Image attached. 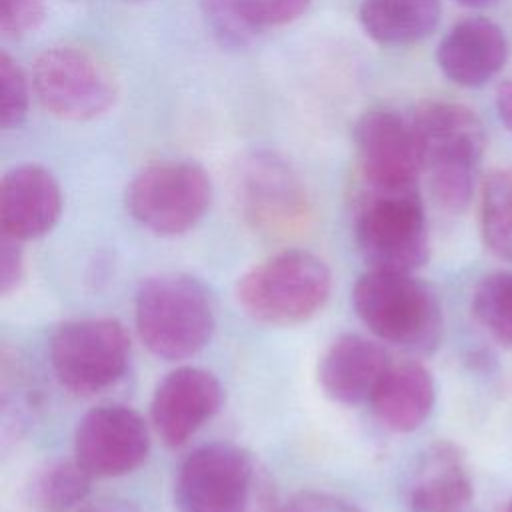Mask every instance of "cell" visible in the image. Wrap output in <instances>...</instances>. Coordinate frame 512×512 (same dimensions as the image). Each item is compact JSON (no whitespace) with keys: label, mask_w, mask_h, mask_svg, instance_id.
I'll use <instances>...</instances> for the list:
<instances>
[{"label":"cell","mask_w":512,"mask_h":512,"mask_svg":"<svg viewBox=\"0 0 512 512\" xmlns=\"http://www.w3.org/2000/svg\"><path fill=\"white\" fill-rule=\"evenodd\" d=\"M352 306L382 342L416 354H430L440 342L438 298L412 272L368 268L354 284Z\"/></svg>","instance_id":"obj_3"},{"label":"cell","mask_w":512,"mask_h":512,"mask_svg":"<svg viewBox=\"0 0 512 512\" xmlns=\"http://www.w3.org/2000/svg\"><path fill=\"white\" fill-rule=\"evenodd\" d=\"M406 500L410 512H456L472 506V480L456 444L436 442L420 454Z\"/></svg>","instance_id":"obj_17"},{"label":"cell","mask_w":512,"mask_h":512,"mask_svg":"<svg viewBox=\"0 0 512 512\" xmlns=\"http://www.w3.org/2000/svg\"><path fill=\"white\" fill-rule=\"evenodd\" d=\"M508 60V40L488 18H466L454 24L436 50L444 76L458 86L476 88L492 80Z\"/></svg>","instance_id":"obj_16"},{"label":"cell","mask_w":512,"mask_h":512,"mask_svg":"<svg viewBox=\"0 0 512 512\" xmlns=\"http://www.w3.org/2000/svg\"><path fill=\"white\" fill-rule=\"evenodd\" d=\"M50 364L74 394L100 392L122 378L130 362V336L114 318L60 324L50 338Z\"/></svg>","instance_id":"obj_8"},{"label":"cell","mask_w":512,"mask_h":512,"mask_svg":"<svg viewBox=\"0 0 512 512\" xmlns=\"http://www.w3.org/2000/svg\"><path fill=\"white\" fill-rule=\"evenodd\" d=\"M92 478L76 458L48 460L30 472L26 502L40 512H72L86 502Z\"/></svg>","instance_id":"obj_20"},{"label":"cell","mask_w":512,"mask_h":512,"mask_svg":"<svg viewBox=\"0 0 512 512\" xmlns=\"http://www.w3.org/2000/svg\"><path fill=\"white\" fill-rule=\"evenodd\" d=\"M480 230L486 248L512 262V168L486 176L480 196Z\"/></svg>","instance_id":"obj_21"},{"label":"cell","mask_w":512,"mask_h":512,"mask_svg":"<svg viewBox=\"0 0 512 512\" xmlns=\"http://www.w3.org/2000/svg\"><path fill=\"white\" fill-rule=\"evenodd\" d=\"M354 144L362 186L418 188L424 166L410 118L390 108H372L358 118Z\"/></svg>","instance_id":"obj_11"},{"label":"cell","mask_w":512,"mask_h":512,"mask_svg":"<svg viewBox=\"0 0 512 512\" xmlns=\"http://www.w3.org/2000/svg\"><path fill=\"white\" fill-rule=\"evenodd\" d=\"M440 12V0H362L358 20L374 42L408 46L434 32Z\"/></svg>","instance_id":"obj_19"},{"label":"cell","mask_w":512,"mask_h":512,"mask_svg":"<svg viewBox=\"0 0 512 512\" xmlns=\"http://www.w3.org/2000/svg\"><path fill=\"white\" fill-rule=\"evenodd\" d=\"M22 240L0 232V292L10 294L24 276Z\"/></svg>","instance_id":"obj_27"},{"label":"cell","mask_w":512,"mask_h":512,"mask_svg":"<svg viewBox=\"0 0 512 512\" xmlns=\"http://www.w3.org/2000/svg\"><path fill=\"white\" fill-rule=\"evenodd\" d=\"M392 366L388 352L360 334L338 336L318 362L324 394L344 406L370 404L378 384Z\"/></svg>","instance_id":"obj_15"},{"label":"cell","mask_w":512,"mask_h":512,"mask_svg":"<svg viewBox=\"0 0 512 512\" xmlns=\"http://www.w3.org/2000/svg\"><path fill=\"white\" fill-rule=\"evenodd\" d=\"M330 290L332 274L318 256L306 250H284L238 278L236 300L262 324L290 326L316 316Z\"/></svg>","instance_id":"obj_5"},{"label":"cell","mask_w":512,"mask_h":512,"mask_svg":"<svg viewBox=\"0 0 512 512\" xmlns=\"http://www.w3.org/2000/svg\"><path fill=\"white\" fill-rule=\"evenodd\" d=\"M72 512H142V510L120 498H96V500H86Z\"/></svg>","instance_id":"obj_29"},{"label":"cell","mask_w":512,"mask_h":512,"mask_svg":"<svg viewBox=\"0 0 512 512\" xmlns=\"http://www.w3.org/2000/svg\"><path fill=\"white\" fill-rule=\"evenodd\" d=\"M236 198L244 220L266 236H294L310 220V200L302 180L272 152L244 158L236 176Z\"/></svg>","instance_id":"obj_9"},{"label":"cell","mask_w":512,"mask_h":512,"mask_svg":"<svg viewBox=\"0 0 512 512\" xmlns=\"http://www.w3.org/2000/svg\"><path fill=\"white\" fill-rule=\"evenodd\" d=\"M32 90L50 114L70 122L98 118L116 100V84L106 66L72 46L50 48L36 58Z\"/></svg>","instance_id":"obj_10"},{"label":"cell","mask_w":512,"mask_h":512,"mask_svg":"<svg viewBox=\"0 0 512 512\" xmlns=\"http://www.w3.org/2000/svg\"><path fill=\"white\" fill-rule=\"evenodd\" d=\"M312 0H252V12L260 30L284 26L306 12Z\"/></svg>","instance_id":"obj_26"},{"label":"cell","mask_w":512,"mask_h":512,"mask_svg":"<svg viewBox=\"0 0 512 512\" xmlns=\"http://www.w3.org/2000/svg\"><path fill=\"white\" fill-rule=\"evenodd\" d=\"M496 110L502 124L512 132V78L504 80L496 90Z\"/></svg>","instance_id":"obj_30"},{"label":"cell","mask_w":512,"mask_h":512,"mask_svg":"<svg viewBox=\"0 0 512 512\" xmlns=\"http://www.w3.org/2000/svg\"><path fill=\"white\" fill-rule=\"evenodd\" d=\"M200 8L206 26L222 46H244L262 32L252 12V0H200Z\"/></svg>","instance_id":"obj_23"},{"label":"cell","mask_w":512,"mask_h":512,"mask_svg":"<svg viewBox=\"0 0 512 512\" xmlns=\"http://www.w3.org/2000/svg\"><path fill=\"white\" fill-rule=\"evenodd\" d=\"M150 452L146 420L128 406L102 404L88 410L74 434V458L96 478L124 476Z\"/></svg>","instance_id":"obj_12"},{"label":"cell","mask_w":512,"mask_h":512,"mask_svg":"<svg viewBox=\"0 0 512 512\" xmlns=\"http://www.w3.org/2000/svg\"><path fill=\"white\" fill-rule=\"evenodd\" d=\"M506 512H512V502H510V506H508V510Z\"/></svg>","instance_id":"obj_33"},{"label":"cell","mask_w":512,"mask_h":512,"mask_svg":"<svg viewBox=\"0 0 512 512\" xmlns=\"http://www.w3.org/2000/svg\"><path fill=\"white\" fill-rule=\"evenodd\" d=\"M472 312L484 330L502 346H512V272L484 276L472 296Z\"/></svg>","instance_id":"obj_22"},{"label":"cell","mask_w":512,"mask_h":512,"mask_svg":"<svg viewBox=\"0 0 512 512\" xmlns=\"http://www.w3.org/2000/svg\"><path fill=\"white\" fill-rule=\"evenodd\" d=\"M30 84L18 62L2 52L0 54V124L4 130L16 128L28 112Z\"/></svg>","instance_id":"obj_24"},{"label":"cell","mask_w":512,"mask_h":512,"mask_svg":"<svg viewBox=\"0 0 512 512\" xmlns=\"http://www.w3.org/2000/svg\"><path fill=\"white\" fill-rule=\"evenodd\" d=\"M44 20L42 0H0V30L18 38L36 30Z\"/></svg>","instance_id":"obj_25"},{"label":"cell","mask_w":512,"mask_h":512,"mask_svg":"<svg viewBox=\"0 0 512 512\" xmlns=\"http://www.w3.org/2000/svg\"><path fill=\"white\" fill-rule=\"evenodd\" d=\"M180 512H280L274 484L250 452L212 442L180 464L174 482Z\"/></svg>","instance_id":"obj_2"},{"label":"cell","mask_w":512,"mask_h":512,"mask_svg":"<svg viewBox=\"0 0 512 512\" xmlns=\"http://www.w3.org/2000/svg\"><path fill=\"white\" fill-rule=\"evenodd\" d=\"M456 2L462 6H468V8H484V6L494 4L496 0H456Z\"/></svg>","instance_id":"obj_31"},{"label":"cell","mask_w":512,"mask_h":512,"mask_svg":"<svg viewBox=\"0 0 512 512\" xmlns=\"http://www.w3.org/2000/svg\"><path fill=\"white\" fill-rule=\"evenodd\" d=\"M456 512H472V508L468 506V508H462V510H456Z\"/></svg>","instance_id":"obj_32"},{"label":"cell","mask_w":512,"mask_h":512,"mask_svg":"<svg viewBox=\"0 0 512 512\" xmlns=\"http://www.w3.org/2000/svg\"><path fill=\"white\" fill-rule=\"evenodd\" d=\"M62 212L56 178L38 164H22L0 184V230L22 242L48 234Z\"/></svg>","instance_id":"obj_14"},{"label":"cell","mask_w":512,"mask_h":512,"mask_svg":"<svg viewBox=\"0 0 512 512\" xmlns=\"http://www.w3.org/2000/svg\"><path fill=\"white\" fill-rule=\"evenodd\" d=\"M222 398V384L212 372L198 366H178L154 390L152 426L166 446H182L216 416Z\"/></svg>","instance_id":"obj_13"},{"label":"cell","mask_w":512,"mask_h":512,"mask_svg":"<svg viewBox=\"0 0 512 512\" xmlns=\"http://www.w3.org/2000/svg\"><path fill=\"white\" fill-rule=\"evenodd\" d=\"M212 202V182L194 162H158L140 170L126 188L130 216L158 236L192 230Z\"/></svg>","instance_id":"obj_7"},{"label":"cell","mask_w":512,"mask_h":512,"mask_svg":"<svg viewBox=\"0 0 512 512\" xmlns=\"http://www.w3.org/2000/svg\"><path fill=\"white\" fill-rule=\"evenodd\" d=\"M280 512H362L356 504L328 494V492H298L286 504H282Z\"/></svg>","instance_id":"obj_28"},{"label":"cell","mask_w":512,"mask_h":512,"mask_svg":"<svg viewBox=\"0 0 512 512\" xmlns=\"http://www.w3.org/2000/svg\"><path fill=\"white\" fill-rule=\"evenodd\" d=\"M134 322L142 344L162 360H184L212 338L216 320L206 288L188 274H156L140 282Z\"/></svg>","instance_id":"obj_4"},{"label":"cell","mask_w":512,"mask_h":512,"mask_svg":"<svg viewBox=\"0 0 512 512\" xmlns=\"http://www.w3.org/2000/svg\"><path fill=\"white\" fill-rule=\"evenodd\" d=\"M434 398V380L422 364L392 362L378 384L370 406L384 428L392 432H412L430 416Z\"/></svg>","instance_id":"obj_18"},{"label":"cell","mask_w":512,"mask_h":512,"mask_svg":"<svg viewBox=\"0 0 512 512\" xmlns=\"http://www.w3.org/2000/svg\"><path fill=\"white\" fill-rule=\"evenodd\" d=\"M354 240L368 268L414 272L424 266L430 238L418 188L362 186L354 206Z\"/></svg>","instance_id":"obj_6"},{"label":"cell","mask_w":512,"mask_h":512,"mask_svg":"<svg viewBox=\"0 0 512 512\" xmlns=\"http://www.w3.org/2000/svg\"><path fill=\"white\" fill-rule=\"evenodd\" d=\"M430 192L446 212H462L474 194L486 148L480 118L464 104L428 100L410 116Z\"/></svg>","instance_id":"obj_1"}]
</instances>
